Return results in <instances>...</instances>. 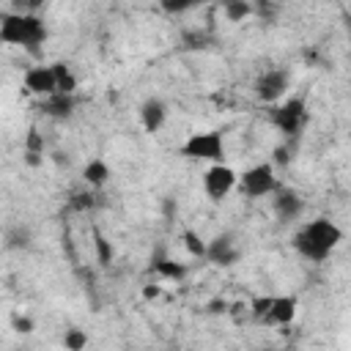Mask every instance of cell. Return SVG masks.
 I'll return each mask as SVG.
<instances>
[{
  "instance_id": "4fadbf2b",
  "label": "cell",
  "mask_w": 351,
  "mask_h": 351,
  "mask_svg": "<svg viewBox=\"0 0 351 351\" xmlns=\"http://www.w3.org/2000/svg\"><path fill=\"white\" fill-rule=\"evenodd\" d=\"M41 107H44L41 112H44L47 118H52V121H66V118H71L77 101H74V96H49V99H41Z\"/></svg>"
},
{
  "instance_id": "ffe728a7",
  "label": "cell",
  "mask_w": 351,
  "mask_h": 351,
  "mask_svg": "<svg viewBox=\"0 0 351 351\" xmlns=\"http://www.w3.org/2000/svg\"><path fill=\"white\" fill-rule=\"evenodd\" d=\"M96 247H99V258H101V263H107V261L112 258V247H107V241H104L101 236H96Z\"/></svg>"
},
{
  "instance_id": "ba28073f",
  "label": "cell",
  "mask_w": 351,
  "mask_h": 351,
  "mask_svg": "<svg viewBox=\"0 0 351 351\" xmlns=\"http://www.w3.org/2000/svg\"><path fill=\"white\" fill-rule=\"evenodd\" d=\"M22 82H25V88H27L33 96H38V99L58 96V74H55V63H49V66H44V63L30 66V69L22 74Z\"/></svg>"
},
{
  "instance_id": "277c9868",
  "label": "cell",
  "mask_w": 351,
  "mask_h": 351,
  "mask_svg": "<svg viewBox=\"0 0 351 351\" xmlns=\"http://www.w3.org/2000/svg\"><path fill=\"white\" fill-rule=\"evenodd\" d=\"M181 154L186 159H200V162H222L225 159V140L219 132L208 129V132H195L181 143Z\"/></svg>"
},
{
  "instance_id": "6da1fadb",
  "label": "cell",
  "mask_w": 351,
  "mask_h": 351,
  "mask_svg": "<svg viewBox=\"0 0 351 351\" xmlns=\"http://www.w3.org/2000/svg\"><path fill=\"white\" fill-rule=\"evenodd\" d=\"M340 241H343V230L329 217L307 219L293 233V250L310 263H324L340 247Z\"/></svg>"
},
{
  "instance_id": "ac0fdd59",
  "label": "cell",
  "mask_w": 351,
  "mask_h": 351,
  "mask_svg": "<svg viewBox=\"0 0 351 351\" xmlns=\"http://www.w3.org/2000/svg\"><path fill=\"white\" fill-rule=\"evenodd\" d=\"M184 247L189 250V255H197V258L206 255V241H203L195 230H186V233H184Z\"/></svg>"
},
{
  "instance_id": "d6986e66",
  "label": "cell",
  "mask_w": 351,
  "mask_h": 351,
  "mask_svg": "<svg viewBox=\"0 0 351 351\" xmlns=\"http://www.w3.org/2000/svg\"><path fill=\"white\" fill-rule=\"evenodd\" d=\"M14 332H19V335L33 332V321H30L27 315H16V318H14Z\"/></svg>"
},
{
  "instance_id": "8fae6325",
  "label": "cell",
  "mask_w": 351,
  "mask_h": 351,
  "mask_svg": "<svg viewBox=\"0 0 351 351\" xmlns=\"http://www.w3.org/2000/svg\"><path fill=\"white\" fill-rule=\"evenodd\" d=\"M203 258H208V261L217 263V266H233V263L241 258V250H239V244L233 241V236L222 233V236H214V239L206 244V255H203Z\"/></svg>"
},
{
  "instance_id": "7c38bea8",
  "label": "cell",
  "mask_w": 351,
  "mask_h": 351,
  "mask_svg": "<svg viewBox=\"0 0 351 351\" xmlns=\"http://www.w3.org/2000/svg\"><path fill=\"white\" fill-rule=\"evenodd\" d=\"M137 118H140V126L154 134V132H159V129L167 123V104H165L159 96H148V99L140 104Z\"/></svg>"
},
{
  "instance_id": "52a82bcc",
  "label": "cell",
  "mask_w": 351,
  "mask_h": 351,
  "mask_svg": "<svg viewBox=\"0 0 351 351\" xmlns=\"http://www.w3.org/2000/svg\"><path fill=\"white\" fill-rule=\"evenodd\" d=\"M288 85H291V74L288 69H263L258 77H255V96L261 101H280L285 93H288Z\"/></svg>"
},
{
  "instance_id": "3957f363",
  "label": "cell",
  "mask_w": 351,
  "mask_h": 351,
  "mask_svg": "<svg viewBox=\"0 0 351 351\" xmlns=\"http://www.w3.org/2000/svg\"><path fill=\"white\" fill-rule=\"evenodd\" d=\"M236 186L244 197L250 200H258V197H266V195H274L280 189L277 184V173L269 162H258V165H250L247 170H241V176L236 178Z\"/></svg>"
},
{
  "instance_id": "7a4b0ae2",
  "label": "cell",
  "mask_w": 351,
  "mask_h": 351,
  "mask_svg": "<svg viewBox=\"0 0 351 351\" xmlns=\"http://www.w3.org/2000/svg\"><path fill=\"white\" fill-rule=\"evenodd\" d=\"M47 38V25L33 8H14L11 14L0 16V44L22 47L27 52H38Z\"/></svg>"
},
{
  "instance_id": "5b68a950",
  "label": "cell",
  "mask_w": 351,
  "mask_h": 351,
  "mask_svg": "<svg viewBox=\"0 0 351 351\" xmlns=\"http://www.w3.org/2000/svg\"><path fill=\"white\" fill-rule=\"evenodd\" d=\"M307 121V104L302 96H291L285 101H280L271 110V123L282 132V134H299L302 126Z\"/></svg>"
},
{
  "instance_id": "9a60e30c",
  "label": "cell",
  "mask_w": 351,
  "mask_h": 351,
  "mask_svg": "<svg viewBox=\"0 0 351 351\" xmlns=\"http://www.w3.org/2000/svg\"><path fill=\"white\" fill-rule=\"evenodd\" d=\"M63 346H66L69 351H82V348L88 346V335H85L82 329L71 326V329H66V335H63Z\"/></svg>"
},
{
  "instance_id": "2e32d148",
  "label": "cell",
  "mask_w": 351,
  "mask_h": 351,
  "mask_svg": "<svg viewBox=\"0 0 351 351\" xmlns=\"http://www.w3.org/2000/svg\"><path fill=\"white\" fill-rule=\"evenodd\" d=\"M162 277H167V280H181L184 277V266L181 263H176V261H170V258H162V261H156V266H154Z\"/></svg>"
},
{
  "instance_id": "8992f818",
  "label": "cell",
  "mask_w": 351,
  "mask_h": 351,
  "mask_svg": "<svg viewBox=\"0 0 351 351\" xmlns=\"http://www.w3.org/2000/svg\"><path fill=\"white\" fill-rule=\"evenodd\" d=\"M236 178L239 173L225 165V162H217V165H208L206 173H203V192L211 197V200H225L233 189H236Z\"/></svg>"
},
{
  "instance_id": "5bb4252c",
  "label": "cell",
  "mask_w": 351,
  "mask_h": 351,
  "mask_svg": "<svg viewBox=\"0 0 351 351\" xmlns=\"http://www.w3.org/2000/svg\"><path fill=\"white\" fill-rule=\"evenodd\" d=\"M110 176H112V170H110V165L104 162V159H90L85 167H82V178H85V184L88 186H93V189H101L107 181H110Z\"/></svg>"
},
{
  "instance_id": "30bf717a",
  "label": "cell",
  "mask_w": 351,
  "mask_h": 351,
  "mask_svg": "<svg viewBox=\"0 0 351 351\" xmlns=\"http://www.w3.org/2000/svg\"><path fill=\"white\" fill-rule=\"evenodd\" d=\"M271 211L280 222H293L304 211V197L296 189H277L274 200H271Z\"/></svg>"
},
{
  "instance_id": "e0dca14e",
  "label": "cell",
  "mask_w": 351,
  "mask_h": 351,
  "mask_svg": "<svg viewBox=\"0 0 351 351\" xmlns=\"http://www.w3.org/2000/svg\"><path fill=\"white\" fill-rule=\"evenodd\" d=\"M222 14L230 22H241V19H247L252 14V5L250 3H228V5H222Z\"/></svg>"
},
{
  "instance_id": "9c48e42d",
  "label": "cell",
  "mask_w": 351,
  "mask_h": 351,
  "mask_svg": "<svg viewBox=\"0 0 351 351\" xmlns=\"http://www.w3.org/2000/svg\"><path fill=\"white\" fill-rule=\"evenodd\" d=\"M255 315H263L271 324H291L296 315V299L293 296H271L255 302Z\"/></svg>"
}]
</instances>
